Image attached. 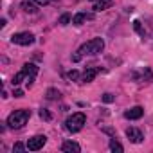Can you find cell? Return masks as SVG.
I'll list each match as a JSON object with an SVG mask.
<instances>
[{"label": "cell", "mask_w": 153, "mask_h": 153, "mask_svg": "<svg viewBox=\"0 0 153 153\" xmlns=\"http://www.w3.org/2000/svg\"><path fill=\"white\" fill-rule=\"evenodd\" d=\"M112 6V0H96V4H94V11H105Z\"/></svg>", "instance_id": "obj_11"}, {"label": "cell", "mask_w": 153, "mask_h": 153, "mask_svg": "<svg viewBox=\"0 0 153 153\" xmlns=\"http://www.w3.org/2000/svg\"><path fill=\"white\" fill-rule=\"evenodd\" d=\"M133 27H135V31H137L139 34H142V36H144V31H142V27H140V22H139V20H135V22H133Z\"/></svg>", "instance_id": "obj_21"}, {"label": "cell", "mask_w": 153, "mask_h": 153, "mask_svg": "<svg viewBox=\"0 0 153 153\" xmlns=\"http://www.w3.org/2000/svg\"><path fill=\"white\" fill-rule=\"evenodd\" d=\"M58 97H59V92H58L56 88H49V90H47V99L52 101V99H58Z\"/></svg>", "instance_id": "obj_17"}, {"label": "cell", "mask_w": 153, "mask_h": 153, "mask_svg": "<svg viewBox=\"0 0 153 153\" xmlns=\"http://www.w3.org/2000/svg\"><path fill=\"white\" fill-rule=\"evenodd\" d=\"M24 78H27V74H25L24 70H20L18 74H15V78H13V85H15V87H16V85H20Z\"/></svg>", "instance_id": "obj_14"}, {"label": "cell", "mask_w": 153, "mask_h": 153, "mask_svg": "<svg viewBox=\"0 0 153 153\" xmlns=\"http://www.w3.org/2000/svg\"><path fill=\"white\" fill-rule=\"evenodd\" d=\"M110 149H112V151H119V153L124 151V148H123L117 140H110Z\"/></svg>", "instance_id": "obj_15"}, {"label": "cell", "mask_w": 153, "mask_h": 153, "mask_svg": "<svg viewBox=\"0 0 153 153\" xmlns=\"http://www.w3.org/2000/svg\"><path fill=\"white\" fill-rule=\"evenodd\" d=\"M81 56H83V54H81V52H76V54H74V56H72V61H74V63H78V61H79V59H81Z\"/></svg>", "instance_id": "obj_23"}, {"label": "cell", "mask_w": 153, "mask_h": 153, "mask_svg": "<svg viewBox=\"0 0 153 153\" xmlns=\"http://www.w3.org/2000/svg\"><path fill=\"white\" fill-rule=\"evenodd\" d=\"M40 117H42V119H45V121H51V119H52V115H51L45 108H42V110H40Z\"/></svg>", "instance_id": "obj_18"}, {"label": "cell", "mask_w": 153, "mask_h": 153, "mask_svg": "<svg viewBox=\"0 0 153 153\" xmlns=\"http://www.w3.org/2000/svg\"><path fill=\"white\" fill-rule=\"evenodd\" d=\"M114 99H115V97H114L112 94H108V92H106V94H103V101H105V103H112Z\"/></svg>", "instance_id": "obj_22"}, {"label": "cell", "mask_w": 153, "mask_h": 153, "mask_svg": "<svg viewBox=\"0 0 153 153\" xmlns=\"http://www.w3.org/2000/svg\"><path fill=\"white\" fill-rule=\"evenodd\" d=\"M13 96H15V97H24V90H20V88H16V90L13 92Z\"/></svg>", "instance_id": "obj_24"}, {"label": "cell", "mask_w": 153, "mask_h": 153, "mask_svg": "<svg viewBox=\"0 0 153 153\" xmlns=\"http://www.w3.org/2000/svg\"><path fill=\"white\" fill-rule=\"evenodd\" d=\"M85 123H87V117H85V114H81V112H76V114H72L67 121H65V128L70 131V133H76V131H79L83 126H85Z\"/></svg>", "instance_id": "obj_3"}, {"label": "cell", "mask_w": 153, "mask_h": 153, "mask_svg": "<svg viewBox=\"0 0 153 153\" xmlns=\"http://www.w3.org/2000/svg\"><path fill=\"white\" fill-rule=\"evenodd\" d=\"M68 79H70V81L79 79V72H78V70H70V72H68Z\"/></svg>", "instance_id": "obj_19"}, {"label": "cell", "mask_w": 153, "mask_h": 153, "mask_svg": "<svg viewBox=\"0 0 153 153\" xmlns=\"http://www.w3.org/2000/svg\"><path fill=\"white\" fill-rule=\"evenodd\" d=\"M61 149L65 153H79L81 151V146L78 142H74V140H65L63 146H61Z\"/></svg>", "instance_id": "obj_8"}, {"label": "cell", "mask_w": 153, "mask_h": 153, "mask_svg": "<svg viewBox=\"0 0 153 153\" xmlns=\"http://www.w3.org/2000/svg\"><path fill=\"white\" fill-rule=\"evenodd\" d=\"M29 117H31V110H25V108L15 110V112L7 117V126L13 128V130H18V128H22V126L29 121Z\"/></svg>", "instance_id": "obj_1"}, {"label": "cell", "mask_w": 153, "mask_h": 153, "mask_svg": "<svg viewBox=\"0 0 153 153\" xmlns=\"http://www.w3.org/2000/svg\"><path fill=\"white\" fill-rule=\"evenodd\" d=\"M22 9H24L25 13H31V15L38 11V9H36V6H34L33 2H29V0H24V2H22Z\"/></svg>", "instance_id": "obj_12"}, {"label": "cell", "mask_w": 153, "mask_h": 153, "mask_svg": "<svg viewBox=\"0 0 153 153\" xmlns=\"http://www.w3.org/2000/svg\"><path fill=\"white\" fill-rule=\"evenodd\" d=\"M142 115H144V108H142V106H133V108H130V110L124 112V117H126V119H131V121L140 119Z\"/></svg>", "instance_id": "obj_7"}, {"label": "cell", "mask_w": 153, "mask_h": 153, "mask_svg": "<svg viewBox=\"0 0 153 153\" xmlns=\"http://www.w3.org/2000/svg\"><path fill=\"white\" fill-rule=\"evenodd\" d=\"M25 149H27V144L24 146L22 142H16V144L13 146V151H25Z\"/></svg>", "instance_id": "obj_20"}, {"label": "cell", "mask_w": 153, "mask_h": 153, "mask_svg": "<svg viewBox=\"0 0 153 153\" xmlns=\"http://www.w3.org/2000/svg\"><path fill=\"white\" fill-rule=\"evenodd\" d=\"M22 70H24V72L27 74V78H34V76L38 74V67H36L34 63H25Z\"/></svg>", "instance_id": "obj_10"}, {"label": "cell", "mask_w": 153, "mask_h": 153, "mask_svg": "<svg viewBox=\"0 0 153 153\" xmlns=\"http://www.w3.org/2000/svg\"><path fill=\"white\" fill-rule=\"evenodd\" d=\"M70 22H72V16H70V15H67V13H65V15H61V16H59V25H68Z\"/></svg>", "instance_id": "obj_16"}, {"label": "cell", "mask_w": 153, "mask_h": 153, "mask_svg": "<svg viewBox=\"0 0 153 153\" xmlns=\"http://www.w3.org/2000/svg\"><path fill=\"white\" fill-rule=\"evenodd\" d=\"M97 68H87L85 72H83V76H81V79H83V83H90V81H94V78L97 76Z\"/></svg>", "instance_id": "obj_9"}, {"label": "cell", "mask_w": 153, "mask_h": 153, "mask_svg": "<svg viewBox=\"0 0 153 153\" xmlns=\"http://www.w3.org/2000/svg\"><path fill=\"white\" fill-rule=\"evenodd\" d=\"M126 137H128V139H130V142H133V144H140V142H142V139H144L142 131H140V130H137V128H128V130H126Z\"/></svg>", "instance_id": "obj_6"}, {"label": "cell", "mask_w": 153, "mask_h": 153, "mask_svg": "<svg viewBox=\"0 0 153 153\" xmlns=\"http://www.w3.org/2000/svg\"><path fill=\"white\" fill-rule=\"evenodd\" d=\"M92 2H96V0H92Z\"/></svg>", "instance_id": "obj_26"}, {"label": "cell", "mask_w": 153, "mask_h": 153, "mask_svg": "<svg viewBox=\"0 0 153 153\" xmlns=\"http://www.w3.org/2000/svg\"><path fill=\"white\" fill-rule=\"evenodd\" d=\"M45 142H47L45 135H34L33 139L27 140V149L29 151H38V149H42L45 146Z\"/></svg>", "instance_id": "obj_5"}, {"label": "cell", "mask_w": 153, "mask_h": 153, "mask_svg": "<svg viewBox=\"0 0 153 153\" xmlns=\"http://www.w3.org/2000/svg\"><path fill=\"white\" fill-rule=\"evenodd\" d=\"M85 20H87V15H85V13H78L76 16H72V24H74V25H78V27L83 25Z\"/></svg>", "instance_id": "obj_13"}, {"label": "cell", "mask_w": 153, "mask_h": 153, "mask_svg": "<svg viewBox=\"0 0 153 153\" xmlns=\"http://www.w3.org/2000/svg\"><path fill=\"white\" fill-rule=\"evenodd\" d=\"M11 42L16 45H31L34 42V34L33 33H16L11 36Z\"/></svg>", "instance_id": "obj_4"}, {"label": "cell", "mask_w": 153, "mask_h": 153, "mask_svg": "<svg viewBox=\"0 0 153 153\" xmlns=\"http://www.w3.org/2000/svg\"><path fill=\"white\" fill-rule=\"evenodd\" d=\"M34 2H36L38 6H47V4L51 2V0H34Z\"/></svg>", "instance_id": "obj_25"}, {"label": "cell", "mask_w": 153, "mask_h": 153, "mask_svg": "<svg viewBox=\"0 0 153 153\" xmlns=\"http://www.w3.org/2000/svg\"><path fill=\"white\" fill-rule=\"evenodd\" d=\"M103 49H105V42H103V38H92L90 42L83 43V45L79 47L78 52H81L83 56H85V54H92V56H96V54L103 52Z\"/></svg>", "instance_id": "obj_2"}]
</instances>
